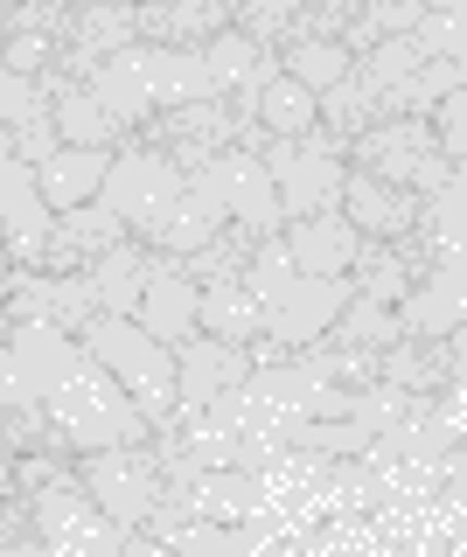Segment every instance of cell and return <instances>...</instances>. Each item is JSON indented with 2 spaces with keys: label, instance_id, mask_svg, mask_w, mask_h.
<instances>
[{
  "label": "cell",
  "instance_id": "6da1fadb",
  "mask_svg": "<svg viewBox=\"0 0 467 557\" xmlns=\"http://www.w3.org/2000/svg\"><path fill=\"white\" fill-rule=\"evenodd\" d=\"M36 405L57 418V432L71 440V453H98V446H133V440H147V418L133 411V397L119 391V376H112L77 335H63V348H57V362H49Z\"/></svg>",
  "mask_w": 467,
  "mask_h": 557
},
{
  "label": "cell",
  "instance_id": "7a4b0ae2",
  "mask_svg": "<svg viewBox=\"0 0 467 557\" xmlns=\"http://www.w3.org/2000/svg\"><path fill=\"white\" fill-rule=\"evenodd\" d=\"M84 84H91V98L106 104V119L119 133H133L140 119L168 112V104H182V98H210L196 49H161V42H126L119 57L98 63Z\"/></svg>",
  "mask_w": 467,
  "mask_h": 557
},
{
  "label": "cell",
  "instance_id": "3957f363",
  "mask_svg": "<svg viewBox=\"0 0 467 557\" xmlns=\"http://www.w3.org/2000/svg\"><path fill=\"white\" fill-rule=\"evenodd\" d=\"M14 495H28V522H36L42 557H119V550L133 544V530H119V522L84 495L77 460L49 467L42 481L14 487Z\"/></svg>",
  "mask_w": 467,
  "mask_h": 557
},
{
  "label": "cell",
  "instance_id": "277c9868",
  "mask_svg": "<svg viewBox=\"0 0 467 557\" xmlns=\"http://www.w3.org/2000/svg\"><path fill=\"white\" fill-rule=\"evenodd\" d=\"M77 342L119 376V391L133 397V411L147 418V432L175 411V348L161 335H147L133 313H91V321L77 327Z\"/></svg>",
  "mask_w": 467,
  "mask_h": 557
},
{
  "label": "cell",
  "instance_id": "5b68a950",
  "mask_svg": "<svg viewBox=\"0 0 467 557\" xmlns=\"http://www.w3.org/2000/svg\"><path fill=\"white\" fill-rule=\"evenodd\" d=\"M342 161L362 168V174H377V182L411 188V196H432V188L460 182V168L440 153V139H432V119H426V112H397V119L362 126L349 147H342Z\"/></svg>",
  "mask_w": 467,
  "mask_h": 557
},
{
  "label": "cell",
  "instance_id": "8992f818",
  "mask_svg": "<svg viewBox=\"0 0 467 557\" xmlns=\"http://www.w3.org/2000/svg\"><path fill=\"white\" fill-rule=\"evenodd\" d=\"M182 196V168L168 161V153L140 147L133 133H119L112 161H106V182H98V202H112V216L126 223V237H153L168 216V202Z\"/></svg>",
  "mask_w": 467,
  "mask_h": 557
},
{
  "label": "cell",
  "instance_id": "52a82bcc",
  "mask_svg": "<svg viewBox=\"0 0 467 557\" xmlns=\"http://www.w3.org/2000/svg\"><path fill=\"white\" fill-rule=\"evenodd\" d=\"M258 161H266L272 188H280V216L335 209V196H342V168H349V161H342V147H335L321 126H307V133H293V139H272V133H266Z\"/></svg>",
  "mask_w": 467,
  "mask_h": 557
},
{
  "label": "cell",
  "instance_id": "ba28073f",
  "mask_svg": "<svg viewBox=\"0 0 467 557\" xmlns=\"http://www.w3.org/2000/svg\"><path fill=\"white\" fill-rule=\"evenodd\" d=\"M77 481H84V495H91L119 530H140L147 509L161 502V453H153V440L77 453Z\"/></svg>",
  "mask_w": 467,
  "mask_h": 557
},
{
  "label": "cell",
  "instance_id": "9c48e42d",
  "mask_svg": "<svg viewBox=\"0 0 467 557\" xmlns=\"http://www.w3.org/2000/svg\"><path fill=\"white\" fill-rule=\"evenodd\" d=\"M237 119H245V112H237L231 98H182V104H168V112L140 119L133 139L153 147V153H168V161L188 174V168L217 161V153L231 147V139H237Z\"/></svg>",
  "mask_w": 467,
  "mask_h": 557
},
{
  "label": "cell",
  "instance_id": "30bf717a",
  "mask_svg": "<svg viewBox=\"0 0 467 557\" xmlns=\"http://www.w3.org/2000/svg\"><path fill=\"white\" fill-rule=\"evenodd\" d=\"M126 42H140L126 0H63V28H57V57H49V70L84 84L98 63L119 57Z\"/></svg>",
  "mask_w": 467,
  "mask_h": 557
},
{
  "label": "cell",
  "instance_id": "8fae6325",
  "mask_svg": "<svg viewBox=\"0 0 467 557\" xmlns=\"http://www.w3.org/2000/svg\"><path fill=\"white\" fill-rule=\"evenodd\" d=\"M188 182L210 188V202L223 209V223H251L258 237L286 223V216H280V188H272L266 161H258V153H245V147H223L217 161L188 168Z\"/></svg>",
  "mask_w": 467,
  "mask_h": 557
},
{
  "label": "cell",
  "instance_id": "7c38bea8",
  "mask_svg": "<svg viewBox=\"0 0 467 557\" xmlns=\"http://www.w3.org/2000/svg\"><path fill=\"white\" fill-rule=\"evenodd\" d=\"M49 216H57V209L42 202L36 168H28L22 153H0V251H8L14 272H36L42 237H49Z\"/></svg>",
  "mask_w": 467,
  "mask_h": 557
},
{
  "label": "cell",
  "instance_id": "4fadbf2b",
  "mask_svg": "<svg viewBox=\"0 0 467 557\" xmlns=\"http://www.w3.org/2000/svg\"><path fill=\"white\" fill-rule=\"evenodd\" d=\"M349 293H356L349 272H300L280 300L266 307V327H258V335H272L280 348H307L342 307H349Z\"/></svg>",
  "mask_w": 467,
  "mask_h": 557
},
{
  "label": "cell",
  "instance_id": "5bb4252c",
  "mask_svg": "<svg viewBox=\"0 0 467 557\" xmlns=\"http://www.w3.org/2000/svg\"><path fill=\"white\" fill-rule=\"evenodd\" d=\"M251 376V348L245 342H223V335H188L175 348V405L182 411H210L223 391Z\"/></svg>",
  "mask_w": 467,
  "mask_h": 557
},
{
  "label": "cell",
  "instance_id": "9a60e30c",
  "mask_svg": "<svg viewBox=\"0 0 467 557\" xmlns=\"http://www.w3.org/2000/svg\"><path fill=\"white\" fill-rule=\"evenodd\" d=\"M126 237V223L112 216V202H77V209H57L49 216V237H42V258L36 272H84L91 258H106L112 244Z\"/></svg>",
  "mask_w": 467,
  "mask_h": 557
},
{
  "label": "cell",
  "instance_id": "2e32d148",
  "mask_svg": "<svg viewBox=\"0 0 467 557\" xmlns=\"http://www.w3.org/2000/svg\"><path fill=\"white\" fill-rule=\"evenodd\" d=\"M196 278L182 272V258H168V251H153V265H147V286H140V307H133V321L147 327V335H161L168 348H182L188 335H196Z\"/></svg>",
  "mask_w": 467,
  "mask_h": 557
},
{
  "label": "cell",
  "instance_id": "e0dca14e",
  "mask_svg": "<svg viewBox=\"0 0 467 557\" xmlns=\"http://www.w3.org/2000/svg\"><path fill=\"white\" fill-rule=\"evenodd\" d=\"M335 209L349 216L356 237H405L411 216H419V196H411V188H397V182H377V174H362V168H342Z\"/></svg>",
  "mask_w": 467,
  "mask_h": 557
},
{
  "label": "cell",
  "instance_id": "ac0fdd59",
  "mask_svg": "<svg viewBox=\"0 0 467 557\" xmlns=\"http://www.w3.org/2000/svg\"><path fill=\"white\" fill-rule=\"evenodd\" d=\"M0 126L14 133V153H22L28 168H42L49 153L63 147V139H57V119H49L42 77H22V70H0Z\"/></svg>",
  "mask_w": 467,
  "mask_h": 557
},
{
  "label": "cell",
  "instance_id": "d6986e66",
  "mask_svg": "<svg viewBox=\"0 0 467 557\" xmlns=\"http://www.w3.org/2000/svg\"><path fill=\"white\" fill-rule=\"evenodd\" d=\"M57 28H63V0H8V28H0V70L42 77L57 57Z\"/></svg>",
  "mask_w": 467,
  "mask_h": 557
},
{
  "label": "cell",
  "instance_id": "ffe728a7",
  "mask_svg": "<svg viewBox=\"0 0 467 557\" xmlns=\"http://www.w3.org/2000/svg\"><path fill=\"white\" fill-rule=\"evenodd\" d=\"M280 237H286V258L300 272H349L356 231H349V216H342V209H307V216H286Z\"/></svg>",
  "mask_w": 467,
  "mask_h": 557
},
{
  "label": "cell",
  "instance_id": "44dd1931",
  "mask_svg": "<svg viewBox=\"0 0 467 557\" xmlns=\"http://www.w3.org/2000/svg\"><path fill=\"white\" fill-rule=\"evenodd\" d=\"M42 91H49V119H57V139H63V147H106V153L119 147V126L106 119V104L91 98V84L42 70Z\"/></svg>",
  "mask_w": 467,
  "mask_h": 557
},
{
  "label": "cell",
  "instance_id": "7402d4cb",
  "mask_svg": "<svg viewBox=\"0 0 467 557\" xmlns=\"http://www.w3.org/2000/svg\"><path fill=\"white\" fill-rule=\"evenodd\" d=\"M237 112H245L258 133H272V139H293V133H307V126L321 119V98L307 91L300 77H286V70H272L266 84H251V98L237 104Z\"/></svg>",
  "mask_w": 467,
  "mask_h": 557
},
{
  "label": "cell",
  "instance_id": "603a6c76",
  "mask_svg": "<svg viewBox=\"0 0 467 557\" xmlns=\"http://www.w3.org/2000/svg\"><path fill=\"white\" fill-rule=\"evenodd\" d=\"M147 265H153V251H147L140 237H119L106 258H91V265H84V286H91L98 313H133V307H140Z\"/></svg>",
  "mask_w": 467,
  "mask_h": 557
},
{
  "label": "cell",
  "instance_id": "cb8c5ba5",
  "mask_svg": "<svg viewBox=\"0 0 467 557\" xmlns=\"http://www.w3.org/2000/svg\"><path fill=\"white\" fill-rule=\"evenodd\" d=\"M391 313H397V335H454L460 327V265L411 278Z\"/></svg>",
  "mask_w": 467,
  "mask_h": 557
},
{
  "label": "cell",
  "instance_id": "d4e9b609",
  "mask_svg": "<svg viewBox=\"0 0 467 557\" xmlns=\"http://www.w3.org/2000/svg\"><path fill=\"white\" fill-rule=\"evenodd\" d=\"M106 161H112L106 147H57V153H49V161L36 168L42 202H49V209H77V202H91V196H98V182H106Z\"/></svg>",
  "mask_w": 467,
  "mask_h": 557
},
{
  "label": "cell",
  "instance_id": "484cf974",
  "mask_svg": "<svg viewBox=\"0 0 467 557\" xmlns=\"http://www.w3.org/2000/svg\"><path fill=\"white\" fill-rule=\"evenodd\" d=\"M266 327V307L245 278H217L196 293V335H223V342H251Z\"/></svg>",
  "mask_w": 467,
  "mask_h": 557
},
{
  "label": "cell",
  "instance_id": "4316f807",
  "mask_svg": "<svg viewBox=\"0 0 467 557\" xmlns=\"http://www.w3.org/2000/svg\"><path fill=\"white\" fill-rule=\"evenodd\" d=\"M251 244H258V231L251 223H217L210 237L196 244V251L182 258V272L196 278V286H217V278H245V258H251Z\"/></svg>",
  "mask_w": 467,
  "mask_h": 557
},
{
  "label": "cell",
  "instance_id": "83f0119b",
  "mask_svg": "<svg viewBox=\"0 0 467 557\" xmlns=\"http://www.w3.org/2000/svg\"><path fill=\"white\" fill-rule=\"evenodd\" d=\"M349 286L362 293V300L397 307V293L411 286V272H405V258H397L391 237H356V251H349Z\"/></svg>",
  "mask_w": 467,
  "mask_h": 557
},
{
  "label": "cell",
  "instance_id": "f1b7e54d",
  "mask_svg": "<svg viewBox=\"0 0 467 557\" xmlns=\"http://www.w3.org/2000/svg\"><path fill=\"white\" fill-rule=\"evenodd\" d=\"M272 57H280V70H286V77H300L315 98L342 77V70H349V49H342V42H321V35H286Z\"/></svg>",
  "mask_w": 467,
  "mask_h": 557
},
{
  "label": "cell",
  "instance_id": "f546056e",
  "mask_svg": "<svg viewBox=\"0 0 467 557\" xmlns=\"http://www.w3.org/2000/svg\"><path fill=\"white\" fill-rule=\"evenodd\" d=\"M321 335L328 342H349V348H384V342H397V313L384 300H362V293H349V307H342Z\"/></svg>",
  "mask_w": 467,
  "mask_h": 557
},
{
  "label": "cell",
  "instance_id": "4dcf8cb0",
  "mask_svg": "<svg viewBox=\"0 0 467 557\" xmlns=\"http://www.w3.org/2000/svg\"><path fill=\"white\" fill-rule=\"evenodd\" d=\"M293 8H300V0H237V8H231V28H245L258 49H280Z\"/></svg>",
  "mask_w": 467,
  "mask_h": 557
},
{
  "label": "cell",
  "instance_id": "1f68e13d",
  "mask_svg": "<svg viewBox=\"0 0 467 557\" xmlns=\"http://www.w3.org/2000/svg\"><path fill=\"white\" fill-rule=\"evenodd\" d=\"M356 8H362V0H300V8H293V22H286V35H321V42H342V28L356 22Z\"/></svg>",
  "mask_w": 467,
  "mask_h": 557
},
{
  "label": "cell",
  "instance_id": "d6a6232c",
  "mask_svg": "<svg viewBox=\"0 0 467 557\" xmlns=\"http://www.w3.org/2000/svg\"><path fill=\"white\" fill-rule=\"evenodd\" d=\"M432 139H440V153H446V161H467V91H460V84H454V91H440V98H432Z\"/></svg>",
  "mask_w": 467,
  "mask_h": 557
},
{
  "label": "cell",
  "instance_id": "836d02e7",
  "mask_svg": "<svg viewBox=\"0 0 467 557\" xmlns=\"http://www.w3.org/2000/svg\"><path fill=\"white\" fill-rule=\"evenodd\" d=\"M0 153H14V133L8 126H0Z\"/></svg>",
  "mask_w": 467,
  "mask_h": 557
},
{
  "label": "cell",
  "instance_id": "e575fe53",
  "mask_svg": "<svg viewBox=\"0 0 467 557\" xmlns=\"http://www.w3.org/2000/svg\"><path fill=\"white\" fill-rule=\"evenodd\" d=\"M126 8H133V0H126Z\"/></svg>",
  "mask_w": 467,
  "mask_h": 557
}]
</instances>
